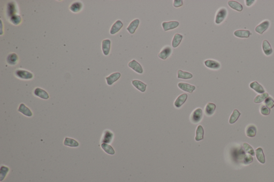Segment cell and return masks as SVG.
Listing matches in <instances>:
<instances>
[{"label": "cell", "instance_id": "obj_1", "mask_svg": "<svg viewBox=\"0 0 274 182\" xmlns=\"http://www.w3.org/2000/svg\"><path fill=\"white\" fill-rule=\"evenodd\" d=\"M15 75L16 77H17L19 79L24 80H31L34 77V75L31 72L24 69L16 70L15 72Z\"/></svg>", "mask_w": 274, "mask_h": 182}, {"label": "cell", "instance_id": "obj_2", "mask_svg": "<svg viewBox=\"0 0 274 182\" xmlns=\"http://www.w3.org/2000/svg\"><path fill=\"white\" fill-rule=\"evenodd\" d=\"M203 117V112L201 108H197L194 109L190 116L191 122L193 123H198L201 121Z\"/></svg>", "mask_w": 274, "mask_h": 182}, {"label": "cell", "instance_id": "obj_3", "mask_svg": "<svg viewBox=\"0 0 274 182\" xmlns=\"http://www.w3.org/2000/svg\"><path fill=\"white\" fill-rule=\"evenodd\" d=\"M228 11L227 9L225 8H220L218 9L215 16V24L219 25L222 23L224 20L227 17Z\"/></svg>", "mask_w": 274, "mask_h": 182}, {"label": "cell", "instance_id": "obj_4", "mask_svg": "<svg viewBox=\"0 0 274 182\" xmlns=\"http://www.w3.org/2000/svg\"><path fill=\"white\" fill-rule=\"evenodd\" d=\"M172 48L170 46L167 45L163 48L161 52L158 54V58L162 60H166L167 58L171 56L172 54Z\"/></svg>", "mask_w": 274, "mask_h": 182}, {"label": "cell", "instance_id": "obj_5", "mask_svg": "<svg viewBox=\"0 0 274 182\" xmlns=\"http://www.w3.org/2000/svg\"><path fill=\"white\" fill-rule=\"evenodd\" d=\"M128 66L138 74H142L143 73V67L139 62L135 59H133L128 62Z\"/></svg>", "mask_w": 274, "mask_h": 182}, {"label": "cell", "instance_id": "obj_6", "mask_svg": "<svg viewBox=\"0 0 274 182\" xmlns=\"http://www.w3.org/2000/svg\"><path fill=\"white\" fill-rule=\"evenodd\" d=\"M180 25V23L177 21H169L163 22L162 23L163 30L165 31L172 30L178 27Z\"/></svg>", "mask_w": 274, "mask_h": 182}, {"label": "cell", "instance_id": "obj_7", "mask_svg": "<svg viewBox=\"0 0 274 182\" xmlns=\"http://www.w3.org/2000/svg\"><path fill=\"white\" fill-rule=\"evenodd\" d=\"M203 64L206 67L210 70H217L220 68V62L213 59H207L204 61Z\"/></svg>", "mask_w": 274, "mask_h": 182}, {"label": "cell", "instance_id": "obj_8", "mask_svg": "<svg viewBox=\"0 0 274 182\" xmlns=\"http://www.w3.org/2000/svg\"><path fill=\"white\" fill-rule=\"evenodd\" d=\"M178 87L180 90L184 91L185 92H188V93H192L195 90V87L193 85L185 83V82H179L178 84Z\"/></svg>", "mask_w": 274, "mask_h": 182}, {"label": "cell", "instance_id": "obj_9", "mask_svg": "<svg viewBox=\"0 0 274 182\" xmlns=\"http://www.w3.org/2000/svg\"><path fill=\"white\" fill-rule=\"evenodd\" d=\"M121 77V74L120 72H115L111 74L110 75L106 77V82L108 86L113 85L115 82L120 79Z\"/></svg>", "mask_w": 274, "mask_h": 182}, {"label": "cell", "instance_id": "obj_10", "mask_svg": "<svg viewBox=\"0 0 274 182\" xmlns=\"http://www.w3.org/2000/svg\"><path fill=\"white\" fill-rule=\"evenodd\" d=\"M188 97V95L186 94H182L176 98L174 102V106L176 109H180L185 103Z\"/></svg>", "mask_w": 274, "mask_h": 182}, {"label": "cell", "instance_id": "obj_11", "mask_svg": "<svg viewBox=\"0 0 274 182\" xmlns=\"http://www.w3.org/2000/svg\"><path fill=\"white\" fill-rule=\"evenodd\" d=\"M131 83L133 87L136 88L137 90H139L141 92H145L147 85L143 83V82L138 80H133L131 81Z\"/></svg>", "mask_w": 274, "mask_h": 182}, {"label": "cell", "instance_id": "obj_12", "mask_svg": "<svg viewBox=\"0 0 274 182\" xmlns=\"http://www.w3.org/2000/svg\"><path fill=\"white\" fill-rule=\"evenodd\" d=\"M139 24H140V20L139 19L133 20L127 27L126 30H128L131 34H133L138 27Z\"/></svg>", "mask_w": 274, "mask_h": 182}, {"label": "cell", "instance_id": "obj_13", "mask_svg": "<svg viewBox=\"0 0 274 182\" xmlns=\"http://www.w3.org/2000/svg\"><path fill=\"white\" fill-rule=\"evenodd\" d=\"M123 26V23L120 20H116L113 25L111 26L110 30V34L111 35H115L120 31Z\"/></svg>", "mask_w": 274, "mask_h": 182}, {"label": "cell", "instance_id": "obj_14", "mask_svg": "<svg viewBox=\"0 0 274 182\" xmlns=\"http://www.w3.org/2000/svg\"><path fill=\"white\" fill-rule=\"evenodd\" d=\"M111 48V41L109 39H105L102 42V51L105 56H108Z\"/></svg>", "mask_w": 274, "mask_h": 182}, {"label": "cell", "instance_id": "obj_15", "mask_svg": "<svg viewBox=\"0 0 274 182\" xmlns=\"http://www.w3.org/2000/svg\"><path fill=\"white\" fill-rule=\"evenodd\" d=\"M270 25V22L268 20H265L262 22L261 24H259L258 26H257L255 30L256 32L259 33L260 34H262L265 30H267Z\"/></svg>", "mask_w": 274, "mask_h": 182}, {"label": "cell", "instance_id": "obj_16", "mask_svg": "<svg viewBox=\"0 0 274 182\" xmlns=\"http://www.w3.org/2000/svg\"><path fill=\"white\" fill-rule=\"evenodd\" d=\"M7 16L10 18L13 16L17 15V5L14 2H10L8 4L6 10Z\"/></svg>", "mask_w": 274, "mask_h": 182}, {"label": "cell", "instance_id": "obj_17", "mask_svg": "<svg viewBox=\"0 0 274 182\" xmlns=\"http://www.w3.org/2000/svg\"><path fill=\"white\" fill-rule=\"evenodd\" d=\"M34 95L35 96L39 97L43 99H48L49 98V94L45 90L40 88H36L34 90Z\"/></svg>", "mask_w": 274, "mask_h": 182}, {"label": "cell", "instance_id": "obj_18", "mask_svg": "<svg viewBox=\"0 0 274 182\" xmlns=\"http://www.w3.org/2000/svg\"><path fill=\"white\" fill-rule=\"evenodd\" d=\"M18 111L20 113L23 114L24 116H28V117H31L33 116V113H32L31 110L29 108H28L23 103H21L19 105Z\"/></svg>", "mask_w": 274, "mask_h": 182}, {"label": "cell", "instance_id": "obj_19", "mask_svg": "<svg viewBox=\"0 0 274 182\" xmlns=\"http://www.w3.org/2000/svg\"><path fill=\"white\" fill-rule=\"evenodd\" d=\"M6 62L11 66H14L17 64L18 62V56L17 54L15 53H11L9 54L8 56L6 57Z\"/></svg>", "mask_w": 274, "mask_h": 182}, {"label": "cell", "instance_id": "obj_20", "mask_svg": "<svg viewBox=\"0 0 274 182\" xmlns=\"http://www.w3.org/2000/svg\"><path fill=\"white\" fill-rule=\"evenodd\" d=\"M83 8V4L80 2H75L72 3L69 7V9L73 13H78L82 10Z\"/></svg>", "mask_w": 274, "mask_h": 182}, {"label": "cell", "instance_id": "obj_21", "mask_svg": "<svg viewBox=\"0 0 274 182\" xmlns=\"http://www.w3.org/2000/svg\"><path fill=\"white\" fill-rule=\"evenodd\" d=\"M216 105L213 103H208L205 108V113L208 116L213 115L216 109Z\"/></svg>", "mask_w": 274, "mask_h": 182}, {"label": "cell", "instance_id": "obj_22", "mask_svg": "<svg viewBox=\"0 0 274 182\" xmlns=\"http://www.w3.org/2000/svg\"><path fill=\"white\" fill-rule=\"evenodd\" d=\"M183 39V36L179 33H176L174 35L173 39L171 42V45L173 48H176L180 45L182 40Z\"/></svg>", "mask_w": 274, "mask_h": 182}, {"label": "cell", "instance_id": "obj_23", "mask_svg": "<svg viewBox=\"0 0 274 182\" xmlns=\"http://www.w3.org/2000/svg\"><path fill=\"white\" fill-rule=\"evenodd\" d=\"M113 138V133L109 130H106L103 136L102 143L105 144H109L111 143Z\"/></svg>", "mask_w": 274, "mask_h": 182}, {"label": "cell", "instance_id": "obj_24", "mask_svg": "<svg viewBox=\"0 0 274 182\" xmlns=\"http://www.w3.org/2000/svg\"><path fill=\"white\" fill-rule=\"evenodd\" d=\"M262 49L264 54H265L266 56H269L272 54L273 52L271 45H270L269 42L266 40H265L262 42Z\"/></svg>", "mask_w": 274, "mask_h": 182}, {"label": "cell", "instance_id": "obj_25", "mask_svg": "<svg viewBox=\"0 0 274 182\" xmlns=\"http://www.w3.org/2000/svg\"><path fill=\"white\" fill-rule=\"evenodd\" d=\"M250 87L251 89L255 90L256 92L259 94H262L265 92V90L263 88V87L261 86V84H260L257 82L254 81L251 82L250 84Z\"/></svg>", "mask_w": 274, "mask_h": 182}, {"label": "cell", "instance_id": "obj_26", "mask_svg": "<svg viewBox=\"0 0 274 182\" xmlns=\"http://www.w3.org/2000/svg\"><path fill=\"white\" fill-rule=\"evenodd\" d=\"M193 75L192 73L186 71L179 70L177 71V78L180 79L188 80L192 78Z\"/></svg>", "mask_w": 274, "mask_h": 182}, {"label": "cell", "instance_id": "obj_27", "mask_svg": "<svg viewBox=\"0 0 274 182\" xmlns=\"http://www.w3.org/2000/svg\"><path fill=\"white\" fill-rule=\"evenodd\" d=\"M204 138V129L201 125H199L196 129V135L195 137V141H199Z\"/></svg>", "mask_w": 274, "mask_h": 182}, {"label": "cell", "instance_id": "obj_28", "mask_svg": "<svg viewBox=\"0 0 274 182\" xmlns=\"http://www.w3.org/2000/svg\"><path fill=\"white\" fill-rule=\"evenodd\" d=\"M255 155L259 162L264 164L265 162V156L263 153V150L261 148H257L255 150Z\"/></svg>", "mask_w": 274, "mask_h": 182}, {"label": "cell", "instance_id": "obj_29", "mask_svg": "<svg viewBox=\"0 0 274 182\" xmlns=\"http://www.w3.org/2000/svg\"><path fill=\"white\" fill-rule=\"evenodd\" d=\"M64 145L71 148H77L78 147L79 145V144L77 141H76L75 139L68 137H66L64 141Z\"/></svg>", "mask_w": 274, "mask_h": 182}, {"label": "cell", "instance_id": "obj_30", "mask_svg": "<svg viewBox=\"0 0 274 182\" xmlns=\"http://www.w3.org/2000/svg\"><path fill=\"white\" fill-rule=\"evenodd\" d=\"M257 127L253 124H250L248 126L246 129V134L247 136L248 137H254L257 134Z\"/></svg>", "mask_w": 274, "mask_h": 182}, {"label": "cell", "instance_id": "obj_31", "mask_svg": "<svg viewBox=\"0 0 274 182\" xmlns=\"http://www.w3.org/2000/svg\"><path fill=\"white\" fill-rule=\"evenodd\" d=\"M228 5L231 9L235 10L236 11L241 12L243 9V7L240 3L235 1H229L228 2Z\"/></svg>", "mask_w": 274, "mask_h": 182}, {"label": "cell", "instance_id": "obj_32", "mask_svg": "<svg viewBox=\"0 0 274 182\" xmlns=\"http://www.w3.org/2000/svg\"><path fill=\"white\" fill-rule=\"evenodd\" d=\"M234 35L240 38H248L250 35V32L248 30H237L233 33Z\"/></svg>", "mask_w": 274, "mask_h": 182}, {"label": "cell", "instance_id": "obj_33", "mask_svg": "<svg viewBox=\"0 0 274 182\" xmlns=\"http://www.w3.org/2000/svg\"><path fill=\"white\" fill-rule=\"evenodd\" d=\"M240 114H241L238 111L237 109H234L230 117V119H229V123L230 124L235 123L239 118Z\"/></svg>", "mask_w": 274, "mask_h": 182}, {"label": "cell", "instance_id": "obj_34", "mask_svg": "<svg viewBox=\"0 0 274 182\" xmlns=\"http://www.w3.org/2000/svg\"><path fill=\"white\" fill-rule=\"evenodd\" d=\"M101 148L104 150L106 153L110 155H114L115 153V151L111 146L109 145L108 144L102 143L101 144Z\"/></svg>", "mask_w": 274, "mask_h": 182}, {"label": "cell", "instance_id": "obj_35", "mask_svg": "<svg viewBox=\"0 0 274 182\" xmlns=\"http://www.w3.org/2000/svg\"><path fill=\"white\" fill-rule=\"evenodd\" d=\"M9 21L11 24H13L15 25H18L21 23L22 19L20 16L18 15H15L9 18Z\"/></svg>", "mask_w": 274, "mask_h": 182}, {"label": "cell", "instance_id": "obj_36", "mask_svg": "<svg viewBox=\"0 0 274 182\" xmlns=\"http://www.w3.org/2000/svg\"><path fill=\"white\" fill-rule=\"evenodd\" d=\"M268 97H269V94H268L267 92H265L263 94L259 95L255 97V98L254 99V102L255 103H257V104L261 103L265 101V99L268 98Z\"/></svg>", "mask_w": 274, "mask_h": 182}, {"label": "cell", "instance_id": "obj_37", "mask_svg": "<svg viewBox=\"0 0 274 182\" xmlns=\"http://www.w3.org/2000/svg\"><path fill=\"white\" fill-rule=\"evenodd\" d=\"M9 171L8 167L2 166L0 169V181H2L6 177L7 173Z\"/></svg>", "mask_w": 274, "mask_h": 182}, {"label": "cell", "instance_id": "obj_38", "mask_svg": "<svg viewBox=\"0 0 274 182\" xmlns=\"http://www.w3.org/2000/svg\"><path fill=\"white\" fill-rule=\"evenodd\" d=\"M243 148L246 153L250 154V155H252V156H254V150L250 144L245 143L243 144Z\"/></svg>", "mask_w": 274, "mask_h": 182}, {"label": "cell", "instance_id": "obj_39", "mask_svg": "<svg viewBox=\"0 0 274 182\" xmlns=\"http://www.w3.org/2000/svg\"><path fill=\"white\" fill-rule=\"evenodd\" d=\"M265 103L267 107L269 109H272L274 106V101L271 97H268L265 100Z\"/></svg>", "mask_w": 274, "mask_h": 182}, {"label": "cell", "instance_id": "obj_40", "mask_svg": "<svg viewBox=\"0 0 274 182\" xmlns=\"http://www.w3.org/2000/svg\"><path fill=\"white\" fill-rule=\"evenodd\" d=\"M260 112L263 116H268L270 113V109L265 105H262L260 109Z\"/></svg>", "mask_w": 274, "mask_h": 182}, {"label": "cell", "instance_id": "obj_41", "mask_svg": "<svg viewBox=\"0 0 274 182\" xmlns=\"http://www.w3.org/2000/svg\"><path fill=\"white\" fill-rule=\"evenodd\" d=\"M253 160V159L252 155L246 154L244 156V159H243V162H244V164L247 165V164H250V163L252 162Z\"/></svg>", "mask_w": 274, "mask_h": 182}, {"label": "cell", "instance_id": "obj_42", "mask_svg": "<svg viewBox=\"0 0 274 182\" xmlns=\"http://www.w3.org/2000/svg\"><path fill=\"white\" fill-rule=\"evenodd\" d=\"M183 5V1L182 0H174L173 1V5L175 8H180Z\"/></svg>", "mask_w": 274, "mask_h": 182}, {"label": "cell", "instance_id": "obj_43", "mask_svg": "<svg viewBox=\"0 0 274 182\" xmlns=\"http://www.w3.org/2000/svg\"><path fill=\"white\" fill-rule=\"evenodd\" d=\"M254 2L255 0H246L245 1V4H246V6L250 7Z\"/></svg>", "mask_w": 274, "mask_h": 182}]
</instances>
